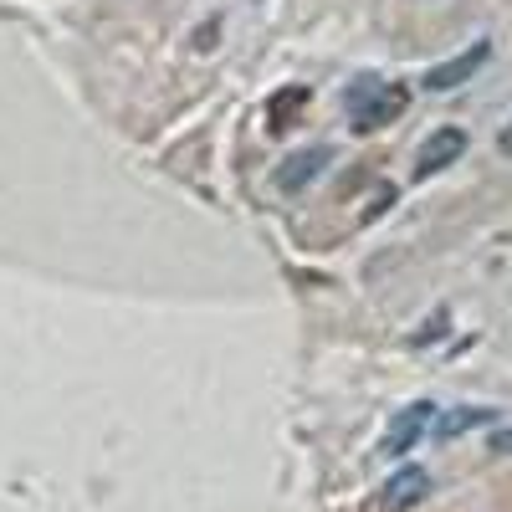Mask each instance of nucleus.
<instances>
[{
    "mask_svg": "<svg viewBox=\"0 0 512 512\" xmlns=\"http://www.w3.org/2000/svg\"><path fill=\"white\" fill-rule=\"evenodd\" d=\"M497 149H502V154H512V123L502 128V139H497Z\"/></svg>",
    "mask_w": 512,
    "mask_h": 512,
    "instance_id": "nucleus-11",
    "label": "nucleus"
},
{
    "mask_svg": "<svg viewBox=\"0 0 512 512\" xmlns=\"http://www.w3.org/2000/svg\"><path fill=\"white\" fill-rule=\"evenodd\" d=\"M344 108H349V123L359 134H374V128L395 123L410 108V88L405 82H384V77H359V82H349Z\"/></svg>",
    "mask_w": 512,
    "mask_h": 512,
    "instance_id": "nucleus-1",
    "label": "nucleus"
},
{
    "mask_svg": "<svg viewBox=\"0 0 512 512\" xmlns=\"http://www.w3.org/2000/svg\"><path fill=\"white\" fill-rule=\"evenodd\" d=\"M390 205H395V185H374V195H369V205H364V221L384 216Z\"/></svg>",
    "mask_w": 512,
    "mask_h": 512,
    "instance_id": "nucleus-9",
    "label": "nucleus"
},
{
    "mask_svg": "<svg viewBox=\"0 0 512 512\" xmlns=\"http://www.w3.org/2000/svg\"><path fill=\"white\" fill-rule=\"evenodd\" d=\"M492 451H502V456H507V451H512V431H497V436H492Z\"/></svg>",
    "mask_w": 512,
    "mask_h": 512,
    "instance_id": "nucleus-10",
    "label": "nucleus"
},
{
    "mask_svg": "<svg viewBox=\"0 0 512 512\" xmlns=\"http://www.w3.org/2000/svg\"><path fill=\"white\" fill-rule=\"evenodd\" d=\"M431 420H436V405H431V400L405 405V410L390 420V431H384V456H405L425 431H431Z\"/></svg>",
    "mask_w": 512,
    "mask_h": 512,
    "instance_id": "nucleus-4",
    "label": "nucleus"
},
{
    "mask_svg": "<svg viewBox=\"0 0 512 512\" xmlns=\"http://www.w3.org/2000/svg\"><path fill=\"white\" fill-rule=\"evenodd\" d=\"M303 108H308V88H282L272 98V108H267V128H272V134H287Z\"/></svg>",
    "mask_w": 512,
    "mask_h": 512,
    "instance_id": "nucleus-8",
    "label": "nucleus"
},
{
    "mask_svg": "<svg viewBox=\"0 0 512 512\" xmlns=\"http://www.w3.org/2000/svg\"><path fill=\"white\" fill-rule=\"evenodd\" d=\"M425 492H431V477H425L420 466H405V472H395L390 482H384V512H405V507H415Z\"/></svg>",
    "mask_w": 512,
    "mask_h": 512,
    "instance_id": "nucleus-6",
    "label": "nucleus"
},
{
    "mask_svg": "<svg viewBox=\"0 0 512 512\" xmlns=\"http://www.w3.org/2000/svg\"><path fill=\"white\" fill-rule=\"evenodd\" d=\"M328 159H333V149H323V144L297 149L292 159H282V164H277V175H272V180H277V190H282V195H297V190H308V185L323 175V164H328Z\"/></svg>",
    "mask_w": 512,
    "mask_h": 512,
    "instance_id": "nucleus-5",
    "label": "nucleus"
},
{
    "mask_svg": "<svg viewBox=\"0 0 512 512\" xmlns=\"http://www.w3.org/2000/svg\"><path fill=\"white\" fill-rule=\"evenodd\" d=\"M461 154H466V128H436V134L420 144V154H415V180L441 175V169L456 164Z\"/></svg>",
    "mask_w": 512,
    "mask_h": 512,
    "instance_id": "nucleus-3",
    "label": "nucleus"
},
{
    "mask_svg": "<svg viewBox=\"0 0 512 512\" xmlns=\"http://www.w3.org/2000/svg\"><path fill=\"white\" fill-rule=\"evenodd\" d=\"M487 57H492V41H472L461 57H451V62L425 72V88H431V93H451V88H461V82H472L487 67Z\"/></svg>",
    "mask_w": 512,
    "mask_h": 512,
    "instance_id": "nucleus-2",
    "label": "nucleus"
},
{
    "mask_svg": "<svg viewBox=\"0 0 512 512\" xmlns=\"http://www.w3.org/2000/svg\"><path fill=\"white\" fill-rule=\"evenodd\" d=\"M492 420H497V410H487V405H461V410L436 415L431 425H436V436H441V441H456V436L477 431V425H492Z\"/></svg>",
    "mask_w": 512,
    "mask_h": 512,
    "instance_id": "nucleus-7",
    "label": "nucleus"
}]
</instances>
